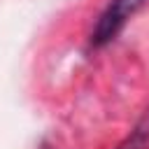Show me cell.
Instances as JSON below:
<instances>
[{
	"instance_id": "6da1fadb",
	"label": "cell",
	"mask_w": 149,
	"mask_h": 149,
	"mask_svg": "<svg viewBox=\"0 0 149 149\" xmlns=\"http://www.w3.org/2000/svg\"><path fill=\"white\" fill-rule=\"evenodd\" d=\"M144 5V0H109L107 7L100 12L93 30H91V47L100 49L105 44H109L128 23L130 16L137 14V9Z\"/></svg>"
},
{
	"instance_id": "7a4b0ae2",
	"label": "cell",
	"mask_w": 149,
	"mask_h": 149,
	"mask_svg": "<svg viewBox=\"0 0 149 149\" xmlns=\"http://www.w3.org/2000/svg\"><path fill=\"white\" fill-rule=\"evenodd\" d=\"M116 149H149V109L133 126V130L119 142Z\"/></svg>"
}]
</instances>
